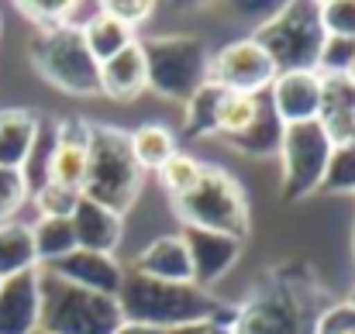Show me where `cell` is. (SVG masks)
I'll return each instance as SVG.
<instances>
[{
    "label": "cell",
    "mask_w": 355,
    "mask_h": 334,
    "mask_svg": "<svg viewBox=\"0 0 355 334\" xmlns=\"http://www.w3.org/2000/svg\"><path fill=\"white\" fill-rule=\"evenodd\" d=\"M118 307L128 324H148L159 331H173V328L207 321V317L225 321V324L238 321V307L221 304L211 290H200L197 283H159L131 269H124Z\"/></svg>",
    "instance_id": "6da1fadb"
},
{
    "label": "cell",
    "mask_w": 355,
    "mask_h": 334,
    "mask_svg": "<svg viewBox=\"0 0 355 334\" xmlns=\"http://www.w3.org/2000/svg\"><path fill=\"white\" fill-rule=\"evenodd\" d=\"M141 183H145V173L131 155L128 131L118 124H90L83 197L124 218L135 207Z\"/></svg>",
    "instance_id": "7a4b0ae2"
},
{
    "label": "cell",
    "mask_w": 355,
    "mask_h": 334,
    "mask_svg": "<svg viewBox=\"0 0 355 334\" xmlns=\"http://www.w3.org/2000/svg\"><path fill=\"white\" fill-rule=\"evenodd\" d=\"M252 38L266 49L276 73H318L321 49L328 38L321 24V3L314 0L279 3V10L266 17Z\"/></svg>",
    "instance_id": "3957f363"
},
{
    "label": "cell",
    "mask_w": 355,
    "mask_h": 334,
    "mask_svg": "<svg viewBox=\"0 0 355 334\" xmlns=\"http://www.w3.org/2000/svg\"><path fill=\"white\" fill-rule=\"evenodd\" d=\"M176 218L183 221V227H197V231H214V234H228L245 241L252 231V211H248V197L241 190L235 176L221 166H207L200 173V183L173 200Z\"/></svg>",
    "instance_id": "277c9868"
},
{
    "label": "cell",
    "mask_w": 355,
    "mask_h": 334,
    "mask_svg": "<svg viewBox=\"0 0 355 334\" xmlns=\"http://www.w3.org/2000/svg\"><path fill=\"white\" fill-rule=\"evenodd\" d=\"M38 290H42V314L38 328L49 334H114L124 324L118 297L90 293L80 286H69L49 272L38 269Z\"/></svg>",
    "instance_id": "5b68a950"
},
{
    "label": "cell",
    "mask_w": 355,
    "mask_h": 334,
    "mask_svg": "<svg viewBox=\"0 0 355 334\" xmlns=\"http://www.w3.org/2000/svg\"><path fill=\"white\" fill-rule=\"evenodd\" d=\"M141 52L148 90H155L162 100L187 104L211 76V52L193 35H159L141 42Z\"/></svg>",
    "instance_id": "8992f818"
},
{
    "label": "cell",
    "mask_w": 355,
    "mask_h": 334,
    "mask_svg": "<svg viewBox=\"0 0 355 334\" xmlns=\"http://www.w3.org/2000/svg\"><path fill=\"white\" fill-rule=\"evenodd\" d=\"M31 66L45 83L69 97H97L101 94V62L90 55L80 31L59 28L49 35H38L28 49Z\"/></svg>",
    "instance_id": "52a82bcc"
},
{
    "label": "cell",
    "mask_w": 355,
    "mask_h": 334,
    "mask_svg": "<svg viewBox=\"0 0 355 334\" xmlns=\"http://www.w3.org/2000/svg\"><path fill=\"white\" fill-rule=\"evenodd\" d=\"M331 138L318 121L283 124L279 138V169H283V200H304L321 190V179L331 162Z\"/></svg>",
    "instance_id": "ba28073f"
},
{
    "label": "cell",
    "mask_w": 355,
    "mask_h": 334,
    "mask_svg": "<svg viewBox=\"0 0 355 334\" xmlns=\"http://www.w3.org/2000/svg\"><path fill=\"white\" fill-rule=\"evenodd\" d=\"M211 83H218L228 94H248V97H262L272 80H276V66L266 55V49L248 35L235 38L228 45H221L211 55Z\"/></svg>",
    "instance_id": "9c48e42d"
},
{
    "label": "cell",
    "mask_w": 355,
    "mask_h": 334,
    "mask_svg": "<svg viewBox=\"0 0 355 334\" xmlns=\"http://www.w3.org/2000/svg\"><path fill=\"white\" fill-rule=\"evenodd\" d=\"M300 293L286 283H272L259 290L245 307H238L232 334H300Z\"/></svg>",
    "instance_id": "30bf717a"
},
{
    "label": "cell",
    "mask_w": 355,
    "mask_h": 334,
    "mask_svg": "<svg viewBox=\"0 0 355 334\" xmlns=\"http://www.w3.org/2000/svg\"><path fill=\"white\" fill-rule=\"evenodd\" d=\"M52 131H55V145H52V155H49L45 183H55V186H66V190L83 193L90 121L87 117H62Z\"/></svg>",
    "instance_id": "8fae6325"
},
{
    "label": "cell",
    "mask_w": 355,
    "mask_h": 334,
    "mask_svg": "<svg viewBox=\"0 0 355 334\" xmlns=\"http://www.w3.org/2000/svg\"><path fill=\"white\" fill-rule=\"evenodd\" d=\"M187 252H190V265H193V283L200 290H211L218 279H225L232 272L245 241L228 238V234H214V231H197V227H183L180 231Z\"/></svg>",
    "instance_id": "7c38bea8"
},
{
    "label": "cell",
    "mask_w": 355,
    "mask_h": 334,
    "mask_svg": "<svg viewBox=\"0 0 355 334\" xmlns=\"http://www.w3.org/2000/svg\"><path fill=\"white\" fill-rule=\"evenodd\" d=\"M42 272H49L69 286L104 293V297H118L121 283H124V265L114 255H97V252H83V248L69 252L66 258H59L52 265H42Z\"/></svg>",
    "instance_id": "4fadbf2b"
},
{
    "label": "cell",
    "mask_w": 355,
    "mask_h": 334,
    "mask_svg": "<svg viewBox=\"0 0 355 334\" xmlns=\"http://www.w3.org/2000/svg\"><path fill=\"white\" fill-rule=\"evenodd\" d=\"M269 107L279 124H307L321 111V76L318 73H276L269 87Z\"/></svg>",
    "instance_id": "5bb4252c"
},
{
    "label": "cell",
    "mask_w": 355,
    "mask_h": 334,
    "mask_svg": "<svg viewBox=\"0 0 355 334\" xmlns=\"http://www.w3.org/2000/svg\"><path fill=\"white\" fill-rule=\"evenodd\" d=\"M42 314L38 269L0 283V334H31Z\"/></svg>",
    "instance_id": "9a60e30c"
},
{
    "label": "cell",
    "mask_w": 355,
    "mask_h": 334,
    "mask_svg": "<svg viewBox=\"0 0 355 334\" xmlns=\"http://www.w3.org/2000/svg\"><path fill=\"white\" fill-rule=\"evenodd\" d=\"M131 272L159 279V283H193V265H190V252L183 245L180 234H162L155 241H148L135 262Z\"/></svg>",
    "instance_id": "2e32d148"
},
{
    "label": "cell",
    "mask_w": 355,
    "mask_h": 334,
    "mask_svg": "<svg viewBox=\"0 0 355 334\" xmlns=\"http://www.w3.org/2000/svg\"><path fill=\"white\" fill-rule=\"evenodd\" d=\"M145 90H148V69H145L141 42H131L114 59L101 62V97L114 104H131Z\"/></svg>",
    "instance_id": "e0dca14e"
},
{
    "label": "cell",
    "mask_w": 355,
    "mask_h": 334,
    "mask_svg": "<svg viewBox=\"0 0 355 334\" xmlns=\"http://www.w3.org/2000/svg\"><path fill=\"white\" fill-rule=\"evenodd\" d=\"M318 124L324 128V134L331 138V145H349V141H355V87L345 76H321Z\"/></svg>",
    "instance_id": "ac0fdd59"
},
{
    "label": "cell",
    "mask_w": 355,
    "mask_h": 334,
    "mask_svg": "<svg viewBox=\"0 0 355 334\" xmlns=\"http://www.w3.org/2000/svg\"><path fill=\"white\" fill-rule=\"evenodd\" d=\"M73 231H76V248L97 252V255H114L121 234H124V218L83 197L80 207L73 211Z\"/></svg>",
    "instance_id": "d6986e66"
},
{
    "label": "cell",
    "mask_w": 355,
    "mask_h": 334,
    "mask_svg": "<svg viewBox=\"0 0 355 334\" xmlns=\"http://www.w3.org/2000/svg\"><path fill=\"white\" fill-rule=\"evenodd\" d=\"M38 114L28 107H3L0 111V166L3 169H21L35 148L38 138Z\"/></svg>",
    "instance_id": "ffe728a7"
},
{
    "label": "cell",
    "mask_w": 355,
    "mask_h": 334,
    "mask_svg": "<svg viewBox=\"0 0 355 334\" xmlns=\"http://www.w3.org/2000/svg\"><path fill=\"white\" fill-rule=\"evenodd\" d=\"M31 269H38L31 224L0 221V279H10V276H21Z\"/></svg>",
    "instance_id": "44dd1931"
},
{
    "label": "cell",
    "mask_w": 355,
    "mask_h": 334,
    "mask_svg": "<svg viewBox=\"0 0 355 334\" xmlns=\"http://www.w3.org/2000/svg\"><path fill=\"white\" fill-rule=\"evenodd\" d=\"M279 138H283V124H279V117L272 114L269 107V100L262 97V107L255 114V121L235 134V138H225L232 148H238L241 155H252V159H266V155H276L279 152Z\"/></svg>",
    "instance_id": "7402d4cb"
},
{
    "label": "cell",
    "mask_w": 355,
    "mask_h": 334,
    "mask_svg": "<svg viewBox=\"0 0 355 334\" xmlns=\"http://www.w3.org/2000/svg\"><path fill=\"white\" fill-rule=\"evenodd\" d=\"M128 145H131V155L135 162L141 166V173H159V166L176 152V134L159 124V121H148V124H138L135 131H128Z\"/></svg>",
    "instance_id": "603a6c76"
},
{
    "label": "cell",
    "mask_w": 355,
    "mask_h": 334,
    "mask_svg": "<svg viewBox=\"0 0 355 334\" xmlns=\"http://www.w3.org/2000/svg\"><path fill=\"white\" fill-rule=\"evenodd\" d=\"M31 241H35V258L38 269L52 265L59 258H66L69 252H76V231L73 218H38L31 224Z\"/></svg>",
    "instance_id": "cb8c5ba5"
},
{
    "label": "cell",
    "mask_w": 355,
    "mask_h": 334,
    "mask_svg": "<svg viewBox=\"0 0 355 334\" xmlns=\"http://www.w3.org/2000/svg\"><path fill=\"white\" fill-rule=\"evenodd\" d=\"M83 42H87V49H90V55L97 62H107V59L118 55L121 49H128L131 42H138V38H135V28H128L124 21L111 17L107 10H101V17H94L87 24Z\"/></svg>",
    "instance_id": "d4e9b609"
},
{
    "label": "cell",
    "mask_w": 355,
    "mask_h": 334,
    "mask_svg": "<svg viewBox=\"0 0 355 334\" xmlns=\"http://www.w3.org/2000/svg\"><path fill=\"white\" fill-rule=\"evenodd\" d=\"M228 90H221L218 83H204L183 107V138H214V128H218V111H221V100H225Z\"/></svg>",
    "instance_id": "484cf974"
},
{
    "label": "cell",
    "mask_w": 355,
    "mask_h": 334,
    "mask_svg": "<svg viewBox=\"0 0 355 334\" xmlns=\"http://www.w3.org/2000/svg\"><path fill=\"white\" fill-rule=\"evenodd\" d=\"M200 173H204V162L176 148V152L159 166V183H162V190H166L173 200H180V197H187V193L200 183Z\"/></svg>",
    "instance_id": "4316f807"
},
{
    "label": "cell",
    "mask_w": 355,
    "mask_h": 334,
    "mask_svg": "<svg viewBox=\"0 0 355 334\" xmlns=\"http://www.w3.org/2000/svg\"><path fill=\"white\" fill-rule=\"evenodd\" d=\"M266 97V94H262ZM262 97H248V94H225V100H221V111H218V128H214V138H235L241 134L252 121H255V114L262 107Z\"/></svg>",
    "instance_id": "83f0119b"
},
{
    "label": "cell",
    "mask_w": 355,
    "mask_h": 334,
    "mask_svg": "<svg viewBox=\"0 0 355 334\" xmlns=\"http://www.w3.org/2000/svg\"><path fill=\"white\" fill-rule=\"evenodd\" d=\"M318 193H355V141L335 145L328 173H324Z\"/></svg>",
    "instance_id": "f1b7e54d"
},
{
    "label": "cell",
    "mask_w": 355,
    "mask_h": 334,
    "mask_svg": "<svg viewBox=\"0 0 355 334\" xmlns=\"http://www.w3.org/2000/svg\"><path fill=\"white\" fill-rule=\"evenodd\" d=\"M31 200L38 207V218H73V211L80 207L83 193L55 186V183H42L38 190H31Z\"/></svg>",
    "instance_id": "f546056e"
},
{
    "label": "cell",
    "mask_w": 355,
    "mask_h": 334,
    "mask_svg": "<svg viewBox=\"0 0 355 334\" xmlns=\"http://www.w3.org/2000/svg\"><path fill=\"white\" fill-rule=\"evenodd\" d=\"M321 24L328 38L355 42V0H324L321 3Z\"/></svg>",
    "instance_id": "4dcf8cb0"
},
{
    "label": "cell",
    "mask_w": 355,
    "mask_h": 334,
    "mask_svg": "<svg viewBox=\"0 0 355 334\" xmlns=\"http://www.w3.org/2000/svg\"><path fill=\"white\" fill-rule=\"evenodd\" d=\"M28 197H31V190L24 183V173L0 166V221H14V214L24 207Z\"/></svg>",
    "instance_id": "1f68e13d"
},
{
    "label": "cell",
    "mask_w": 355,
    "mask_h": 334,
    "mask_svg": "<svg viewBox=\"0 0 355 334\" xmlns=\"http://www.w3.org/2000/svg\"><path fill=\"white\" fill-rule=\"evenodd\" d=\"M352 59H355V42H345V38H324L318 73H321V76H345L349 66H352Z\"/></svg>",
    "instance_id": "d6a6232c"
},
{
    "label": "cell",
    "mask_w": 355,
    "mask_h": 334,
    "mask_svg": "<svg viewBox=\"0 0 355 334\" xmlns=\"http://www.w3.org/2000/svg\"><path fill=\"white\" fill-rule=\"evenodd\" d=\"M17 10L38 28V35H49V31H59L62 28V10H66V0L62 3H38V0H21Z\"/></svg>",
    "instance_id": "836d02e7"
},
{
    "label": "cell",
    "mask_w": 355,
    "mask_h": 334,
    "mask_svg": "<svg viewBox=\"0 0 355 334\" xmlns=\"http://www.w3.org/2000/svg\"><path fill=\"white\" fill-rule=\"evenodd\" d=\"M314 334H355V310L352 304H335L318 314Z\"/></svg>",
    "instance_id": "e575fe53"
},
{
    "label": "cell",
    "mask_w": 355,
    "mask_h": 334,
    "mask_svg": "<svg viewBox=\"0 0 355 334\" xmlns=\"http://www.w3.org/2000/svg\"><path fill=\"white\" fill-rule=\"evenodd\" d=\"M104 3H94V0H66V10H62V28L69 31H87V24L94 17H101Z\"/></svg>",
    "instance_id": "d590c367"
},
{
    "label": "cell",
    "mask_w": 355,
    "mask_h": 334,
    "mask_svg": "<svg viewBox=\"0 0 355 334\" xmlns=\"http://www.w3.org/2000/svg\"><path fill=\"white\" fill-rule=\"evenodd\" d=\"M104 10H107L111 17L124 21L128 28H135V24H141V21H148V17H152L155 3H148V0H107V3H104Z\"/></svg>",
    "instance_id": "8d00e7d4"
},
{
    "label": "cell",
    "mask_w": 355,
    "mask_h": 334,
    "mask_svg": "<svg viewBox=\"0 0 355 334\" xmlns=\"http://www.w3.org/2000/svg\"><path fill=\"white\" fill-rule=\"evenodd\" d=\"M166 334H232V324H225V321H214V317H207V321H193V324L173 328V331H166Z\"/></svg>",
    "instance_id": "74e56055"
},
{
    "label": "cell",
    "mask_w": 355,
    "mask_h": 334,
    "mask_svg": "<svg viewBox=\"0 0 355 334\" xmlns=\"http://www.w3.org/2000/svg\"><path fill=\"white\" fill-rule=\"evenodd\" d=\"M114 334H166V331H159V328H148V324H128V321H124V324H121Z\"/></svg>",
    "instance_id": "f35d334b"
},
{
    "label": "cell",
    "mask_w": 355,
    "mask_h": 334,
    "mask_svg": "<svg viewBox=\"0 0 355 334\" xmlns=\"http://www.w3.org/2000/svg\"><path fill=\"white\" fill-rule=\"evenodd\" d=\"M345 80H349V83L355 87V59H352V66H349V73H345Z\"/></svg>",
    "instance_id": "ab89813d"
},
{
    "label": "cell",
    "mask_w": 355,
    "mask_h": 334,
    "mask_svg": "<svg viewBox=\"0 0 355 334\" xmlns=\"http://www.w3.org/2000/svg\"><path fill=\"white\" fill-rule=\"evenodd\" d=\"M349 304H352V310H355V290H352V297H349Z\"/></svg>",
    "instance_id": "60d3db41"
},
{
    "label": "cell",
    "mask_w": 355,
    "mask_h": 334,
    "mask_svg": "<svg viewBox=\"0 0 355 334\" xmlns=\"http://www.w3.org/2000/svg\"><path fill=\"white\" fill-rule=\"evenodd\" d=\"M352 252H355V224H352Z\"/></svg>",
    "instance_id": "b9f144b4"
},
{
    "label": "cell",
    "mask_w": 355,
    "mask_h": 334,
    "mask_svg": "<svg viewBox=\"0 0 355 334\" xmlns=\"http://www.w3.org/2000/svg\"><path fill=\"white\" fill-rule=\"evenodd\" d=\"M31 334H49V331H42V328H35V331H31Z\"/></svg>",
    "instance_id": "7bdbcfd3"
},
{
    "label": "cell",
    "mask_w": 355,
    "mask_h": 334,
    "mask_svg": "<svg viewBox=\"0 0 355 334\" xmlns=\"http://www.w3.org/2000/svg\"><path fill=\"white\" fill-rule=\"evenodd\" d=\"M0 283H3V279H0Z\"/></svg>",
    "instance_id": "ee69618b"
}]
</instances>
